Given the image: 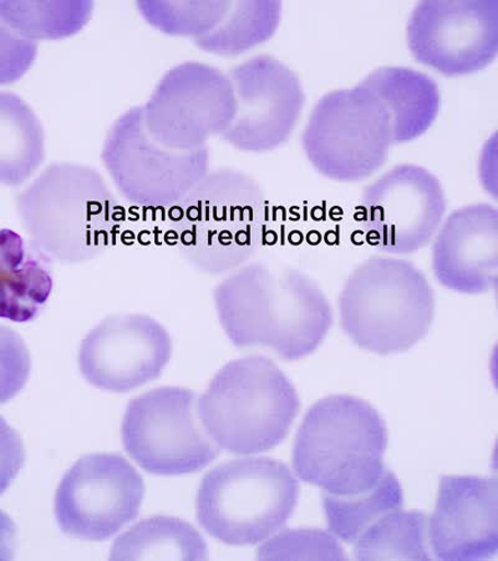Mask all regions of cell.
<instances>
[{
  "instance_id": "6da1fadb",
  "label": "cell",
  "mask_w": 498,
  "mask_h": 561,
  "mask_svg": "<svg viewBox=\"0 0 498 561\" xmlns=\"http://www.w3.org/2000/svg\"><path fill=\"white\" fill-rule=\"evenodd\" d=\"M215 304L235 347H268L287 360L311 355L333 323L331 304L312 278L264 262L232 271L216 287Z\"/></svg>"
},
{
  "instance_id": "7a4b0ae2",
  "label": "cell",
  "mask_w": 498,
  "mask_h": 561,
  "mask_svg": "<svg viewBox=\"0 0 498 561\" xmlns=\"http://www.w3.org/2000/svg\"><path fill=\"white\" fill-rule=\"evenodd\" d=\"M31 245L44 257L80 264L111 248L119 229V206L93 168L54 162L16 196Z\"/></svg>"
},
{
  "instance_id": "3957f363",
  "label": "cell",
  "mask_w": 498,
  "mask_h": 561,
  "mask_svg": "<svg viewBox=\"0 0 498 561\" xmlns=\"http://www.w3.org/2000/svg\"><path fill=\"white\" fill-rule=\"evenodd\" d=\"M172 209L178 252L208 275L246 265L266 240V195L255 179L239 170L208 171Z\"/></svg>"
},
{
  "instance_id": "277c9868",
  "label": "cell",
  "mask_w": 498,
  "mask_h": 561,
  "mask_svg": "<svg viewBox=\"0 0 498 561\" xmlns=\"http://www.w3.org/2000/svg\"><path fill=\"white\" fill-rule=\"evenodd\" d=\"M386 424L368 402L331 396L313 404L296 437L293 467L302 481L324 493L356 495L385 473Z\"/></svg>"
},
{
  "instance_id": "5b68a950",
  "label": "cell",
  "mask_w": 498,
  "mask_h": 561,
  "mask_svg": "<svg viewBox=\"0 0 498 561\" xmlns=\"http://www.w3.org/2000/svg\"><path fill=\"white\" fill-rule=\"evenodd\" d=\"M299 409L293 383L262 356L230 362L197 401L208 436L217 447L234 455H256L277 447Z\"/></svg>"
},
{
  "instance_id": "8992f818",
  "label": "cell",
  "mask_w": 498,
  "mask_h": 561,
  "mask_svg": "<svg viewBox=\"0 0 498 561\" xmlns=\"http://www.w3.org/2000/svg\"><path fill=\"white\" fill-rule=\"evenodd\" d=\"M341 328L360 348L392 355L427 336L435 295L412 262L373 257L359 265L340 295Z\"/></svg>"
},
{
  "instance_id": "52a82bcc",
  "label": "cell",
  "mask_w": 498,
  "mask_h": 561,
  "mask_svg": "<svg viewBox=\"0 0 498 561\" xmlns=\"http://www.w3.org/2000/svg\"><path fill=\"white\" fill-rule=\"evenodd\" d=\"M299 485L282 461L244 458L216 467L199 485L197 518L217 540L255 546L275 536L296 510Z\"/></svg>"
},
{
  "instance_id": "ba28073f",
  "label": "cell",
  "mask_w": 498,
  "mask_h": 561,
  "mask_svg": "<svg viewBox=\"0 0 498 561\" xmlns=\"http://www.w3.org/2000/svg\"><path fill=\"white\" fill-rule=\"evenodd\" d=\"M305 157L325 178L356 183L385 164L394 145L392 117L360 83L315 104L302 137Z\"/></svg>"
},
{
  "instance_id": "9c48e42d",
  "label": "cell",
  "mask_w": 498,
  "mask_h": 561,
  "mask_svg": "<svg viewBox=\"0 0 498 561\" xmlns=\"http://www.w3.org/2000/svg\"><path fill=\"white\" fill-rule=\"evenodd\" d=\"M126 201L149 209L174 207L208 174V148L170 149L144 126L142 106L130 108L108 130L102 153Z\"/></svg>"
},
{
  "instance_id": "30bf717a",
  "label": "cell",
  "mask_w": 498,
  "mask_h": 561,
  "mask_svg": "<svg viewBox=\"0 0 498 561\" xmlns=\"http://www.w3.org/2000/svg\"><path fill=\"white\" fill-rule=\"evenodd\" d=\"M195 392L162 387L136 397L126 409L121 436L129 456L147 472L185 476L219 457L197 410Z\"/></svg>"
},
{
  "instance_id": "8fae6325",
  "label": "cell",
  "mask_w": 498,
  "mask_h": 561,
  "mask_svg": "<svg viewBox=\"0 0 498 561\" xmlns=\"http://www.w3.org/2000/svg\"><path fill=\"white\" fill-rule=\"evenodd\" d=\"M142 112L151 137L165 147L201 149L230 128L235 113L232 84L220 69L183 62L161 79Z\"/></svg>"
},
{
  "instance_id": "7c38bea8",
  "label": "cell",
  "mask_w": 498,
  "mask_h": 561,
  "mask_svg": "<svg viewBox=\"0 0 498 561\" xmlns=\"http://www.w3.org/2000/svg\"><path fill=\"white\" fill-rule=\"evenodd\" d=\"M143 495L142 477L124 457H83L58 488V526L72 538L106 540L138 517Z\"/></svg>"
},
{
  "instance_id": "4fadbf2b",
  "label": "cell",
  "mask_w": 498,
  "mask_h": 561,
  "mask_svg": "<svg viewBox=\"0 0 498 561\" xmlns=\"http://www.w3.org/2000/svg\"><path fill=\"white\" fill-rule=\"evenodd\" d=\"M445 211L440 180L419 165L403 164L364 190L361 228L371 247L407 255L429 245Z\"/></svg>"
},
{
  "instance_id": "5bb4252c",
  "label": "cell",
  "mask_w": 498,
  "mask_h": 561,
  "mask_svg": "<svg viewBox=\"0 0 498 561\" xmlns=\"http://www.w3.org/2000/svg\"><path fill=\"white\" fill-rule=\"evenodd\" d=\"M413 57L447 77L474 75L498 53L497 0H425L407 23Z\"/></svg>"
},
{
  "instance_id": "9a60e30c",
  "label": "cell",
  "mask_w": 498,
  "mask_h": 561,
  "mask_svg": "<svg viewBox=\"0 0 498 561\" xmlns=\"http://www.w3.org/2000/svg\"><path fill=\"white\" fill-rule=\"evenodd\" d=\"M235 113L222 139L247 152H267L282 147L301 119L304 90L285 62L258 56L233 68L228 76Z\"/></svg>"
},
{
  "instance_id": "2e32d148",
  "label": "cell",
  "mask_w": 498,
  "mask_h": 561,
  "mask_svg": "<svg viewBox=\"0 0 498 561\" xmlns=\"http://www.w3.org/2000/svg\"><path fill=\"white\" fill-rule=\"evenodd\" d=\"M171 355L164 325L144 314H119L89 332L79 351V368L88 383L126 393L155 381Z\"/></svg>"
},
{
  "instance_id": "e0dca14e",
  "label": "cell",
  "mask_w": 498,
  "mask_h": 561,
  "mask_svg": "<svg viewBox=\"0 0 498 561\" xmlns=\"http://www.w3.org/2000/svg\"><path fill=\"white\" fill-rule=\"evenodd\" d=\"M435 557L485 560L498 550V486L495 478L443 477L429 527Z\"/></svg>"
},
{
  "instance_id": "ac0fdd59",
  "label": "cell",
  "mask_w": 498,
  "mask_h": 561,
  "mask_svg": "<svg viewBox=\"0 0 498 561\" xmlns=\"http://www.w3.org/2000/svg\"><path fill=\"white\" fill-rule=\"evenodd\" d=\"M432 268L439 283L452 291L477 295L491 291L498 274V213L475 204L452 213L441 224L432 247Z\"/></svg>"
},
{
  "instance_id": "d6986e66",
  "label": "cell",
  "mask_w": 498,
  "mask_h": 561,
  "mask_svg": "<svg viewBox=\"0 0 498 561\" xmlns=\"http://www.w3.org/2000/svg\"><path fill=\"white\" fill-rule=\"evenodd\" d=\"M374 93L392 117L394 144L409 142L427 133L440 112L435 80L405 67H383L360 83Z\"/></svg>"
},
{
  "instance_id": "ffe728a7",
  "label": "cell",
  "mask_w": 498,
  "mask_h": 561,
  "mask_svg": "<svg viewBox=\"0 0 498 561\" xmlns=\"http://www.w3.org/2000/svg\"><path fill=\"white\" fill-rule=\"evenodd\" d=\"M45 259L20 233L0 230V319L23 323L38 317L53 291Z\"/></svg>"
},
{
  "instance_id": "44dd1931",
  "label": "cell",
  "mask_w": 498,
  "mask_h": 561,
  "mask_svg": "<svg viewBox=\"0 0 498 561\" xmlns=\"http://www.w3.org/2000/svg\"><path fill=\"white\" fill-rule=\"evenodd\" d=\"M45 159L39 117L21 96L0 92V185L20 186Z\"/></svg>"
},
{
  "instance_id": "7402d4cb",
  "label": "cell",
  "mask_w": 498,
  "mask_h": 561,
  "mask_svg": "<svg viewBox=\"0 0 498 561\" xmlns=\"http://www.w3.org/2000/svg\"><path fill=\"white\" fill-rule=\"evenodd\" d=\"M205 539L192 524L174 517L144 519L114 542L113 560H205Z\"/></svg>"
},
{
  "instance_id": "603a6c76",
  "label": "cell",
  "mask_w": 498,
  "mask_h": 561,
  "mask_svg": "<svg viewBox=\"0 0 498 561\" xmlns=\"http://www.w3.org/2000/svg\"><path fill=\"white\" fill-rule=\"evenodd\" d=\"M280 20V2H229L221 22L195 43L199 49L216 56H240L269 41Z\"/></svg>"
},
{
  "instance_id": "cb8c5ba5",
  "label": "cell",
  "mask_w": 498,
  "mask_h": 561,
  "mask_svg": "<svg viewBox=\"0 0 498 561\" xmlns=\"http://www.w3.org/2000/svg\"><path fill=\"white\" fill-rule=\"evenodd\" d=\"M403 504L402 485L387 469L380 482L367 492L348 496L323 493L325 517L332 533L351 545L371 524L387 513L402 510Z\"/></svg>"
},
{
  "instance_id": "d4e9b609",
  "label": "cell",
  "mask_w": 498,
  "mask_h": 561,
  "mask_svg": "<svg viewBox=\"0 0 498 561\" xmlns=\"http://www.w3.org/2000/svg\"><path fill=\"white\" fill-rule=\"evenodd\" d=\"M427 515L402 510L387 513L352 542L361 560H430Z\"/></svg>"
},
{
  "instance_id": "484cf974",
  "label": "cell",
  "mask_w": 498,
  "mask_h": 561,
  "mask_svg": "<svg viewBox=\"0 0 498 561\" xmlns=\"http://www.w3.org/2000/svg\"><path fill=\"white\" fill-rule=\"evenodd\" d=\"M93 11V2H0V20L36 43L78 34Z\"/></svg>"
},
{
  "instance_id": "4316f807",
  "label": "cell",
  "mask_w": 498,
  "mask_h": 561,
  "mask_svg": "<svg viewBox=\"0 0 498 561\" xmlns=\"http://www.w3.org/2000/svg\"><path fill=\"white\" fill-rule=\"evenodd\" d=\"M228 7L229 2H138L140 13L153 28L194 39L210 33Z\"/></svg>"
},
{
  "instance_id": "83f0119b",
  "label": "cell",
  "mask_w": 498,
  "mask_h": 561,
  "mask_svg": "<svg viewBox=\"0 0 498 561\" xmlns=\"http://www.w3.org/2000/svg\"><path fill=\"white\" fill-rule=\"evenodd\" d=\"M259 559L341 560L343 548L333 534L319 529H291L277 534L258 549Z\"/></svg>"
},
{
  "instance_id": "f1b7e54d",
  "label": "cell",
  "mask_w": 498,
  "mask_h": 561,
  "mask_svg": "<svg viewBox=\"0 0 498 561\" xmlns=\"http://www.w3.org/2000/svg\"><path fill=\"white\" fill-rule=\"evenodd\" d=\"M32 359L23 339L0 324V404L12 401L28 382Z\"/></svg>"
},
{
  "instance_id": "f546056e",
  "label": "cell",
  "mask_w": 498,
  "mask_h": 561,
  "mask_svg": "<svg viewBox=\"0 0 498 561\" xmlns=\"http://www.w3.org/2000/svg\"><path fill=\"white\" fill-rule=\"evenodd\" d=\"M38 56V43L0 20V85L12 84L28 71Z\"/></svg>"
},
{
  "instance_id": "4dcf8cb0",
  "label": "cell",
  "mask_w": 498,
  "mask_h": 561,
  "mask_svg": "<svg viewBox=\"0 0 498 561\" xmlns=\"http://www.w3.org/2000/svg\"><path fill=\"white\" fill-rule=\"evenodd\" d=\"M25 450L20 434L0 417V495L13 483L24 466Z\"/></svg>"
},
{
  "instance_id": "1f68e13d",
  "label": "cell",
  "mask_w": 498,
  "mask_h": 561,
  "mask_svg": "<svg viewBox=\"0 0 498 561\" xmlns=\"http://www.w3.org/2000/svg\"><path fill=\"white\" fill-rule=\"evenodd\" d=\"M16 528L11 518L0 511V560L14 558Z\"/></svg>"
}]
</instances>
